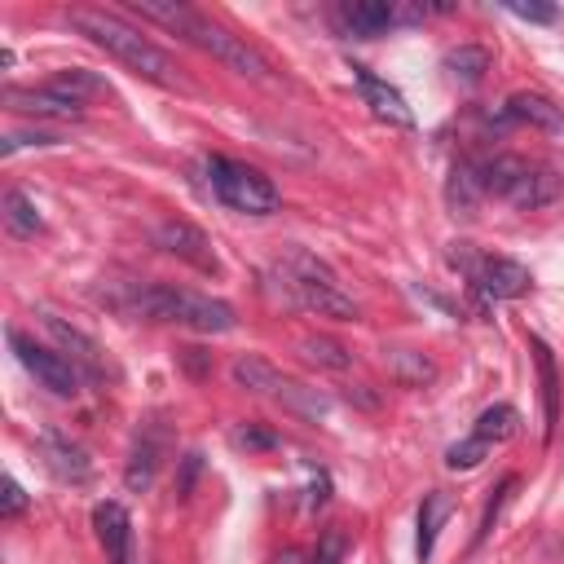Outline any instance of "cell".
I'll use <instances>...</instances> for the list:
<instances>
[{
    "label": "cell",
    "mask_w": 564,
    "mask_h": 564,
    "mask_svg": "<svg viewBox=\"0 0 564 564\" xmlns=\"http://www.w3.org/2000/svg\"><path fill=\"white\" fill-rule=\"evenodd\" d=\"M198 467H203V459H198V454H185V472H181V480H177V493H181V499L190 493V480L198 476Z\"/></svg>",
    "instance_id": "obj_36"
},
{
    "label": "cell",
    "mask_w": 564,
    "mask_h": 564,
    "mask_svg": "<svg viewBox=\"0 0 564 564\" xmlns=\"http://www.w3.org/2000/svg\"><path fill=\"white\" fill-rule=\"evenodd\" d=\"M534 348V362H538V380H542V410H547V441L555 433V423H560V375H555V358H551V348L534 335L529 339Z\"/></svg>",
    "instance_id": "obj_22"
},
{
    "label": "cell",
    "mask_w": 564,
    "mask_h": 564,
    "mask_svg": "<svg viewBox=\"0 0 564 564\" xmlns=\"http://www.w3.org/2000/svg\"><path fill=\"white\" fill-rule=\"evenodd\" d=\"M512 489H516V476H508V480L499 485V493H493V503L485 508L480 529H476V542H485V538L493 534V525H499V516H503V508H508V499H512Z\"/></svg>",
    "instance_id": "obj_32"
},
{
    "label": "cell",
    "mask_w": 564,
    "mask_h": 564,
    "mask_svg": "<svg viewBox=\"0 0 564 564\" xmlns=\"http://www.w3.org/2000/svg\"><path fill=\"white\" fill-rule=\"evenodd\" d=\"M344 555H348V534H344V525H331L313 551V564H344Z\"/></svg>",
    "instance_id": "obj_31"
},
{
    "label": "cell",
    "mask_w": 564,
    "mask_h": 564,
    "mask_svg": "<svg viewBox=\"0 0 564 564\" xmlns=\"http://www.w3.org/2000/svg\"><path fill=\"white\" fill-rule=\"evenodd\" d=\"M278 564H300V551H282V555H278Z\"/></svg>",
    "instance_id": "obj_37"
},
{
    "label": "cell",
    "mask_w": 564,
    "mask_h": 564,
    "mask_svg": "<svg viewBox=\"0 0 564 564\" xmlns=\"http://www.w3.org/2000/svg\"><path fill=\"white\" fill-rule=\"evenodd\" d=\"M508 14L525 18V23H555V10L551 5H525V0H508Z\"/></svg>",
    "instance_id": "obj_35"
},
{
    "label": "cell",
    "mask_w": 564,
    "mask_h": 564,
    "mask_svg": "<svg viewBox=\"0 0 564 564\" xmlns=\"http://www.w3.org/2000/svg\"><path fill=\"white\" fill-rule=\"evenodd\" d=\"M300 352H305V362H313L322 371H348L352 367V352L339 339H326V335H305Z\"/></svg>",
    "instance_id": "obj_25"
},
{
    "label": "cell",
    "mask_w": 564,
    "mask_h": 564,
    "mask_svg": "<svg viewBox=\"0 0 564 564\" xmlns=\"http://www.w3.org/2000/svg\"><path fill=\"white\" fill-rule=\"evenodd\" d=\"M521 172H525V164L516 155H493V159L480 164V185H485V194H503L508 198V190L516 185Z\"/></svg>",
    "instance_id": "obj_26"
},
{
    "label": "cell",
    "mask_w": 564,
    "mask_h": 564,
    "mask_svg": "<svg viewBox=\"0 0 564 564\" xmlns=\"http://www.w3.org/2000/svg\"><path fill=\"white\" fill-rule=\"evenodd\" d=\"M335 18L348 36H362V40H375L388 27H397V10L380 5V0H344V5L335 10Z\"/></svg>",
    "instance_id": "obj_13"
},
{
    "label": "cell",
    "mask_w": 564,
    "mask_h": 564,
    "mask_svg": "<svg viewBox=\"0 0 564 564\" xmlns=\"http://www.w3.org/2000/svg\"><path fill=\"white\" fill-rule=\"evenodd\" d=\"M472 278V287L485 296V300H516L529 292V269L516 265L512 256H480L476 269L467 273Z\"/></svg>",
    "instance_id": "obj_7"
},
{
    "label": "cell",
    "mask_w": 564,
    "mask_h": 564,
    "mask_svg": "<svg viewBox=\"0 0 564 564\" xmlns=\"http://www.w3.org/2000/svg\"><path fill=\"white\" fill-rule=\"evenodd\" d=\"M132 313H146L155 322H172V326H185V331H198V335H226V331L239 326V318L226 300L177 292V287H137Z\"/></svg>",
    "instance_id": "obj_3"
},
{
    "label": "cell",
    "mask_w": 564,
    "mask_h": 564,
    "mask_svg": "<svg viewBox=\"0 0 564 564\" xmlns=\"http://www.w3.org/2000/svg\"><path fill=\"white\" fill-rule=\"evenodd\" d=\"M10 348L18 352V362L53 393V397H76L80 393V384H85V371L70 362V358H62V352H53V348H44V344H36L31 335H23V331H10Z\"/></svg>",
    "instance_id": "obj_6"
},
{
    "label": "cell",
    "mask_w": 564,
    "mask_h": 564,
    "mask_svg": "<svg viewBox=\"0 0 564 564\" xmlns=\"http://www.w3.org/2000/svg\"><path fill=\"white\" fill-rule=\"evenodd\" d=\"M450 512H454V499H450V493H441V489L423 493V508H419V542H414L419 560H428V555H433L437 534H441V525L450 521Z\"/></svg>",
    "instance_id": "obj_17"
},
{
    "label": "cell",
    "mask_w": 564,
    "mask_h": 564,
    "mask_svg": "<svg viewBox=\"0 0 564 564\" xmlns=\"http://www.w3.org/2000/svg\"><path fill=\"white\" fill-rule=\"evenodd\" d=\"M5 106L18 111V115H49V119H80L85 115V106L66 102V98H57L49 89H10Z\"/></svg>",
    "instance_id": "obj_15"
},
{
    "label": "cell",
    "mask_w": 564,
    "mask_h": 564,
    "mask_svg": "<svg viewBox=\"0 0 564 564\" xmlns=\"http://www.w3.org/2000/svg\"><path fill=\"white\" fill-rule=\"evenodd\" d=\"M40 322H44V331L53 335V344L62 348V358H70L80 371H85V380H102V344L93 339V335H85L80 326H70V322H62L57 313H40Z\"/></svg>",
    "instance_id": "obj_9"
},
{
    "label": "cell",
    "mask_w": 564,
    "mask_h": 564,
    "mask_svg": "<svg viewBox=\"0 0 564 564\" xmlns=\"http://www.w3.org/2000/svg\"><path fill=\"white\" fill-rule=\"evenodd\" d=\"M282 269V282H287V292L318 318H335V322H358V305L352 296L339 292V278L331 273V265H322L313 252L305 247H287L278 260Z\"/></svg>",
    "instance_id": "obj_4"
},
{
    "label": "cell",
    "mask_w": 564,
    "mask_h": 564,
    "mask_svg": "<svg viewBox=\"0 0 564 564\" xmlns=\"http://www.w3.org/2000/svg\"><path fill=\"white\" fill-rule=\"evenodd\" d=\"M203 168H207V181H211V190H217V198L226 207L243 211V217H269V211H278L282 194L265 172H256L247 164H234V159H221V155H207Z\"/></svg>",
    "instance_id": "obj_5"
},
{
    "label": "cell",
    "mask_w": 564,
    "mask_h": 564,
    "mask_svg": "<svg viewBox=\"0 0 564 564\" xmlns=\"http://www.w3.org/2000/svg\"><path fill=\"white\" fill-rule=\"evenodd\" d=\"M230 375H234V384L247 388V393H282V388H287V380L278 375V367H269L265 358H256V352H243V358H234Z\"/></svg>",
    "instance_id": "obj_19"
},
{
    "label": "cell",
    "mask_w": 564,
    "mask_h": 564,
    "mask_svg": "<svg viewBox=\"0 0 564 564\" xmlns=\"http://www.w3.org/2000/svg\"><path fill=\"white\" fill-rule=\"evenodd\" d=\"M0 217H5V230L14 239H36L44 230L36 203L23 194V190H5V198H0Z\"/></svg>",
    "instance_id": "obj_23"
},
{
    "label": "cell",
    "mask_w": 564,
    "mask_h": 564,
    "mask_svg": "<svg viewBox=\"0 0 564 564\" xmlns=\"http://www.w3.org/2000/svg\"><path fill=\"white\" fill-rule=\"evenodd\" d=\"M23 512H27V493H23V485H18L14 476H5V499H0V516L14 521V516H23Z\"/></svg>",
    "instance_id": "obj_34"
},
{
    "label": "cell",
    "mask_w": 564,
    "mask_h": 564,
    "mask_svg": "<svg viewBox=\"0 0 564 564\" xmlns=\"http://www.w3.org/2000/svg\"><path fill=\"white\" fill-rule=\"evenodd\" d=\"M388 362H393L397 384H406V388H423V384H428V380L437 375V367H433L428 358H423V352H410V348H397Z\"/></svg>",
    "instance_id": "obj_28"
},
{
    "label": "cell",
    "mask_w": 564,
    "mask_h": 564,
    "mask_svg": "<svg viewBox=\"0 0 564 564\" xmlns=\"http://www.w3.org/2000/svg\"><path fill=\"white\" fill-rule=\"evenodd\" d=\"M155 243H159L168 256L194 265L198 273H211V278L221 273V260H217V252H211L207 234H203L198 226H190V221H164V226L155 230Z\"/></svg>",
    "instance_id": "obj_8"
},
{
    "label": "cell",
    "mask_w": 564,
    "mask_h": 564,
    "mask_svg": "<svg viewBox=\"0 0 564 564\" xmlns=\"http://www.w3.org/2000/svg\"><path fill=\"white\" fill-rule=\"evenodd\" d=\"M155 467H159V446L151 437H141L132 446V459H128V472H124V485L128 489H151L155 480Z\"/></svg>",
    "instance_id": "obj_27"
},
{
    "label": "cell",
    "mask_w": 564,
    "mask_h": 564,
    "mask_svg": "<svg viewBox=\"0 0 564 564\" xmlns=\"http://www.w3.org/2000/svg\"><path fill=\"white\" fill-rule=\"evenodd\" d=\"M352 80H358V93H362V102L384 119V124H393V128H410L414 124V115H410V106H406V98L388 85V80H380L375 70H367V66H352Z\"/></svg>",
    "instance_id": "obj_11"
},
{
    "label": "cell",
    "mask_w": 564,
    "mask_h": 564,
    "mask_svg": "<svg viewBox=\"0 0 564 564\" xmlns=\"http://www.w3.org/2000/svg\"><path fill=\"white\" fill-rule=\"evenodd\" d=\"M480 198H485L480 168L467 164V159H459V164L450 168V181H446V203H450V211H454V217H476Z\"/></svg>",
    "instance_id": "obj_16"
},
{
    "label": "cell",
    "mask_w": 564,
    "mask_h": 564,
    "mask_svg": "<svg viewBox=\"0 0 564 564\" xmlns=\"http://www.w3.org/2000/svg\"><path fill=\"white\" fill-rule=\"evenodd\" d=\"M234 446H239V450H273V446H278V437H273V433H265V428H256V423H247V428H239V433H234Z\"/></svg>",
    "instance_id": "obj_33"
},
{
    "label": "cell",
    "mask_w": 564,
    "mask_h": 564,
    "mask_svg": "<svg viewBox=\"0 0 564 564\" xmlns=\"http://www.w3.org/2000/svg\"><path fill=\"white\" fill-rule=\"evenodd\" d=\"M278 397H282V401H287L292 410H300V414H309V419H322V414H326V406H331V401H326L322 393H313V388H300V384H287V388H282Z\"/></svg>",
    "instance_id": "obj_30"
},
{
    "label": "cell",
    "mask_w": 564,
    "mask_h": 564,
    "mask_svg": "<svg viewBox=\"0 0 564 564\" xmlns=\"http://www.w3.org/2000/svg\"><path fill=\"white\" fill-rule=\"evenodd\" d=\"M40 450H44L49 467H53L62 480H89V476H93L89 454H85L76 441H70V437H62L57 428H44V433H40Z\"/></svg>",
    "instance_id": "obj_14"
},
{
    "label": "cell",
    "mask_w": 564,
    "mask_h": 564,
    "mask_svg": "<svg viewBox=\"0 0 564 564\" xmlns=\"http://www.w3.org/2000/svg\"><path fill=\"white\" fill-rule=\"evenodd\" d=\"M560 194H564V177L555 168H529L525 164V172L508 190V203L521 207V211H538V207H551Z\"/></svg>",
    "instance_id": "obj_12"
},
{
    "label": "cell",
    "mask_w": 564,
    "mask_h": 564,
    "mask_svg": "<svg viewBox=\"0 0 564 564\" xmlns=\"http://www.w3.org/2000/svg\"><path fill=\"white\" fill-rule=\"evenodd\" d=\"M66 18H70V27H76L80 36H89L98 49H106L115 62H124L132 76L155 80V85H177L172 57H168L155 40L141 36L137 27H128L124 18H115V14H106V10H70Z\"/></svg>",
    "instance_id": "obj_2"
},
{
    "label": "cell",
    "mask_w": 564,
    "mask_h": 564,
    "mask_svg": "<svg viewBox=\"0 0 564 564\" xmlns=\"http://www.w3.org/2000/svg\"><path fill=\"white\" fill-rule=\"evenodd\" d=\"M508 119L534 124V128H542V132H560V128H564L560 106H555L551 98H542V93H512V102H508Z\"/></svg>",
    "instance_id": "obj_18"
},
{
    "label": "cell",
    "mask_w": 564,
    "mask_h": 564,
    "mask_svg": "<svg viewBox=\"0 0 564 564\" xmlns=\"http://www.w3.org/2000/svg\"><path fill=\"white\" fill-rule=\"evenodd\" d=\"M516 433H521V410H516V406H508V401H499V406L480 410V419H476V433H472V437H480L485 446H508Z\"/></svg>",
    "instance_id": "obj_21"
},
{
    "label": "cell",
    "mask_w": 564,
    "mask_h": 564,
    "mask_svg": "<svg viewBox=\"0 0 564 564\" xmlns=\"http://www.w3.org/2000/svg\"><path fill=\"white\" fill-rule=\"evenodd\" d=\"M93 529L106 564H132V516L124 512V503H98Z\"/></svg>",
    "instance_id": "obj_10"
},
{
    "label": "cell",
    "mask_w": 564,
    "mask_h": 564,
    "mask_svg": "<svg viewBox=\"0 0 564 564\" xmlns=\"http://www.w3.org/2000/svg\"><path fill=\"white\" fill-rule=\"evenodd\" d=\"M132 10L141 14V18H151V23H164V27H172L177 36H185L190 44H198V49H207L211 57H221L226 66H234L239 76H252V80H265L269 76V62L252 49V44H243L239 36H230L226 27H217V23H207L198 10H190V5H177V0H132Z\"/></svg>",
    "instance_id": "obj_1"
},
{
    "label": "cell",
    "mask_w": 564,
    "mask_h": 564,
    "mask_svg": "<svg viewBox=\"0 0 564 564\" xmlns=\"http://www.w3.org/2000/svg\"><path fill=\"white\" fill-rule=\"evenodd\" d=\"M49 93H57V98H66V102H76V106H85L89 98H98V93H111L106 89V80L102 76H93V70H85V66H70V70H57V76L44 85Z\"/></svg>",
    "instance_id": "obj_20"
},
{
    "label": "cell",
    "mask_w": 564,
    "mask_h": 564,
    "mask_svg": "<svg viewBox=\"0 0 564 564\" xmlns=\"http://www.w3.org/2000/svg\"><path fill=\"white\" fill-rule=\"evenodd\" d=\"M446 70H450V80H459V85H480L485 80V70H489V53L480 49V44H459V49H450L446 53Z\"/></svg>",
    "instance_id": "obj_24"
},
{
    "label": "cell",
    "mask_w": 564,
    "mask_h": 564,
    "mask_svg": "<svg viewBox=\"0 0 564 564\" xmlns=\"http://www.w3.org/2000/svg\"><path fill=\"white\" fill-rule=\"evenodd\" d=\"M485 454H489V446H485L480 437H467V441H454V446L446 450V467H450V472H472V467L485 463Z\"/></svg>",
    "instance_id": "obj_29"
}]
</instances>
